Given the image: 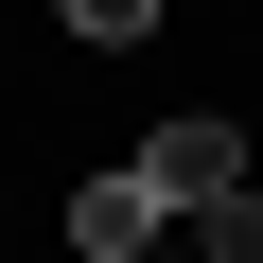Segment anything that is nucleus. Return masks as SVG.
<instances>
[{"mask_svg": "<svg viewBox=\"0 0 263 263\" xmlns=\"http://www.w3.org/2000/svg\"><path fill=\"white\" fill-rule=\"evenodd\" d=\"M53 18H70V35H105V53H141V35H158V0H53Z\"/></svg>", "mask_w": 263, "mask_h": 263, "instance_id": "obj_4", "label": "nucleus"}, {"mask_svg": "<svg viewBox=\"0 0 263 263\" xmlns=\"http://www.w3.org/2000/svg\"><path fill=\"white\" fill-rule=\"evenodd\" d=\"M123 176H141L158 211H211V193H246V123H228V105H176V123L123 141Z\"/></svg>", "mask_w": 263, "mask_h": 263, "instance_id": "obj_1", "label": "nucleus"}, {"mask_svg": "<svg viewBox=\"0 0 263 263\" xmlns=\"http://www.w3.org/2000/svg\"><path fill=\"white\" fill-rule=\"evenodd\" d=\"M70 246H88V263H141V246H176V211H158L141 176H123V158H105V176L70 193Z\"/></svg>", "mask_w": 263, "mask_h": 263, "instance_id": "obj_2", "label": "nucleus"}, {"mask_svg": "<svg viewBox=\"0 0 263 263\" xmlns=\"http://www.w3.org/2000/svg\"><path fill=\"white\" fill-rule=\"evenodd\" d=\"M176 246H193V263H263V193H211V211H176Z\"/></svg>", "mask_w": 263, "mask_h": 263, "instance_id": "obj_3", "label": "nucleus"}]
</instances>
